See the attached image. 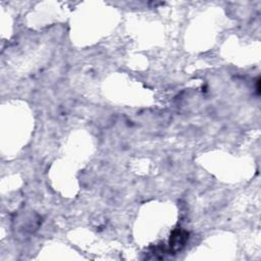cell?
<instances>
[{"label":"cell","mask_w":261,"mask_h":261,"mask_svg":"<svg viewBox=\"0 0 261 261\" xmlns=\"http://www.w3.org/2000/svg\"><path fill=\"white\" fill-rule=\"evenodd\" d=\"M189 238V234L183 230H176L170 240V250L171 252H176L184 247L187 240Z\"/></svg>","instance_id":"6da1fadb"}]
</instances>
